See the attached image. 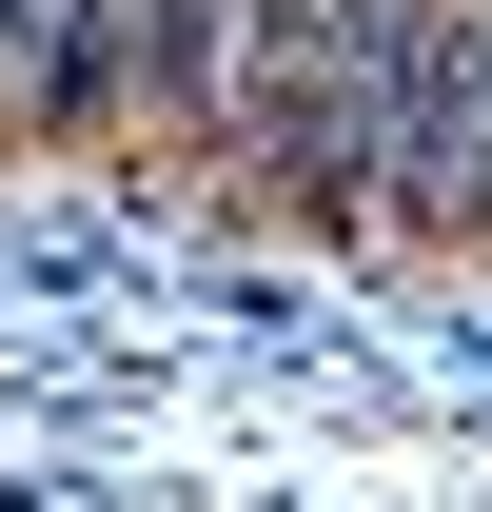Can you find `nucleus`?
<instances>
[{
  "label": "nucleus",
  "instance_id": "obj_2",
  "mask_svg": "<svg viewBox=\"0 0 492 512\" xmlns=\"http://www.w3.org/2000/svg\"><path fill=\"white\" fill-rule=\"evenodd\" d=\"M79 79H60V0H0V158H60Z\"/></svg>",
  "mask_w": 492,
  "mask_h": 512
},
{
  "label": "nucleus",
  "instance_id": "obj_1",
  "mask_svg": "<svg viewBox=\"0 0 492 512\" xmlns=\"http://www.w3.org/2000/svg\"><path fill=\"white\" fill-rule=\"evenodd\" d=\"M394 256H473L492 237V0H414V99H394Z\"/></svg>",
  "mask_w": 492,
  "mask_h": 512
}]
</instances>
